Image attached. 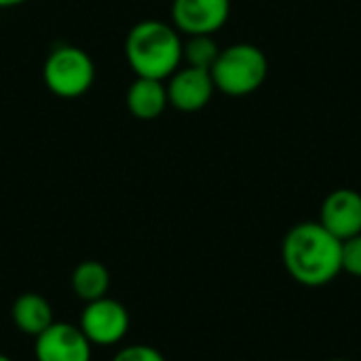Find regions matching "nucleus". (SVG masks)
Segmentation results:
<instances>
[{"label": "nucleus", "mask_w": 361, "mask_h": 361, "mask_svg": "<svg viewBox=\"0 0 361 361\" xmlns=\"http://www.w3.org/2000/svg\"><path fill=\"white\" fill-rule=\"evenodd\" d=\"M281 258L290 277L307 288H324L343 273V241L317 222H300L288 231Z\"/></svg>", "instance_id": "obj_1"}, {"label": "nucleus", "mask_w": 361, "mask_h": 361, "mask_svg": "<svg viewBox=\"0 0 361 361\" xmlns=\"http://www.w3.org/2000/svg\"><path fill=\"white\" fill-rule=\"evenodd\" d=\"M184 38L173 27L159 19L135 23L125 40V57L135 76L167 80L182 66Z\"/></svg>", "instance_id": "obj_2"}, {"label": "nucleus", "mask_w": 361, "mask_h": 361, "mask_svg": "<svg viewBox=\"0 0 361 361\" xmlns=\"http://www.w3.org/2000/svg\"><path fill=\"white\" fill-rule=\"evenodd\" d=\"M209 74L216 91L231 97H243L264 85L269 76V59L260 47L237 42L220 49V55Z\"/></svg>", "instance_id": "obj_3"}, {"label": "nucleus", "mask_w": 361, "mask_h": 361, "mask_svg": "<svg viewBox=\"0 0 361 361\" xmlns=\"http://www.w3.org/2000/svg\"><path fill=\"white\" fill-rule=\"evenodd\" d=\"M44 87L63 99L85 95L95 80V63L91 55L74 44L55 47L42 66Z\"/></svg>", "instance_id": "obj_4"}, {"label": "nucleus", "mask_w": 361, "mask_h": 361, "mask_svg": "<svg viewBox=\"0 0 361 361\" xmlns=\"http://www.w3.org/2000/svg\"><path fill=\"white\" fill-rule=\"evenodd\" d=\"M78 328L82 330V334L87 336L91 345L112 347V345H118L127 336L129 313L125 305H121L114 298L104 296L99 300L85 305Z\"/></svg>", "instance_id": "obj_5"}, {"label": "nucleus", "mask_w": 361, "mask_h": 361, "mask_svg": "<svg viewBox=\"0 0 361 361\" xmlns=\"http://www.w3.org/2000/svg\"><path fill=\"white\" fill-rule=\"evenodd\" d=\"M231 17V0H173L171 21L180 34H216Z\"/></svg>", "instance_id": "obj_6"}, {"label": "nucleus", "mask_w": 361, "mask_h": 361, "mask_svg": "<svg viewBox=\"0 0 361 361\" xmlns=\"http://www.w3.org/2000/svg\"><path fill=\"white\" fill-rule=\"evenodd\" d=\"M93 345L82 330L72 324L53 322L42 334L36 336V361H91Z\"/></svg>", "instance_id": "obj_7"}, {"label": "nucleus", "mask_w": 361, "mask_h": 361, "mask_svg": "<svg viewBox=\"0 0 361 361\" xmlns=\"http://www.w3.org/2000/svg\"><path fill=\"white\" fill-rule=\"evenodd\" d=\"M165 87L169 106H173L180 112L203 110L216 93V85L212 80L209 70L190 68L184 63L165 80Z\"/></svg>", "instance_id": "obj_8"}, {"label": "nucleus", "mask_w": 361, "mask_h": 361, "mask_svg": "<svg viewBox=\"0 0 361 361\" xmlns=\"http://www.w3.org/2000/svg\"><path fill=\"white\" fill-rule=\"evenodd\" d=\"M319 224L336 239L347 241L361 233V195L353 188L332 190L319 212Z\"/></svg>", "instance_id": "obj_9"}, {"label": "nucleus", "mask_w": 361, "mask_h": 361, "mask_svg": "<svg viewBox=\"0 0 361 361\" xmlns=\"http://www.w3.org/2000/svg\"><path fill=\"white\" fill-rule=\"evenodd\" d=\"M125 104H127L129 114L140 121L159 118L165 112V108L169 106L165 80L135 76V80L127 89Z\"/></svg>", "instance_id": "obj_10"}, {"label": "nucleus", "mask_w": 361, "mask_h": 361, "mask_svg": "<svg viewBox=\"0 0 361 361\" xmlns=\"http://www.w3.org/2000/svg\"><path fill=\"white\" fill-rule=\"evenodd\" d=\"M11 317L13 324L17 326L19 332L27 334V336H38L42 334L55 319H53V307L51 302L34 292L21 294L11 309Z\"/></svg>", "instance_id": "obj_11"}, {"label": "nucleus", "mask_w": 361, "mask_h": 361, "mask_svg": "<svg viewBox=\"0 0 361 361\" xmlns=\"http://www.w3.org/2000/svg\"><path fill=\"white\" fill-rule=\"evenodd\" d=\"M72 290L85 305L104 298L110 290L108 269L97 260L80 262L72 273Z\"/></svg>", "instance_id": "obj_12"}, {"label": "nucleus", "mask_w": 361, "mask_h": 361, "mask_svg": "<svg viewBox=\"0 0 361 361\" xmlns=\"http://www.w3.org/2000/svg\"><path fill=\"white\" fill-rule=\"evenodd\" d=\"M220 55V47L214 40L212 34H197V36H186L184 47H182V63L190 68H201V70H212Z\"/></svg>", "instance_id": "obj_13"}, {"label": "nucleus", "mask_w": 361, "mask_h": 361, "mask_svg": "<svg viewBox=\"0 0 361 361\" xmlns=\"http://www.w3.org/2000/svg\"><path fill=\"white\" fill-rule=\"evenodd\" d=\"M343 273L361 279V233L343 241Z\"/></svg>", "instance_id": "obj_14"}, {"label": "nucleus", "mask_w": 361, "mask_h": 361, "mask_svg": "<svg viewBox=\"0 0 361 361\" xmlns=\"http://www.w3.org/2000/svg\"><path fill=\"white\" fill-rule=\"evenodd\" d=\"M112 361H165V357L150 345H129L123 347Z\"/></svg>", "instance_id": "obj_15"}, {"label": "nucleus", "mask_w": 361, "mask_h": 361, "mask_svg": "<svg viewBox=\"0 0 361 361\" xmlns=\"http://www.w3.org/2000/svg\"><path fill=\"white\" fill-rule=\"evenodd\" d=\"M27 0H0V8H13L19 4H25Z\"/></svg>", "instance_id": "obj_16"}, {"label": "nucleus", "mask_w": 361, "mask_h": 361, "mask_svg": "<svg viewBox=\"0 0 361 361\" xmlns=\"http://www.w3.org/2000/svg\"><path fill=\"white\" fill-rule=\"evenodd\" d=\"M0 361H13V360H11L8 355H2V353H0Z\"/></svg>", "instance_id": "obj_17"}, {"label": "nucleus", "mask_w": 361, "mask_h": 361, "mask_svg": "<svg viewBox=\"0 0 361 361\" xmlns=\"http://www.w3.org/2000/svg\"><path fill=\"white\" fill-rule=\"evenodd\" d=\"M330 361H349V360H330Z\"/></svg>", "instance_id": "obj_18"}]
</instances>
